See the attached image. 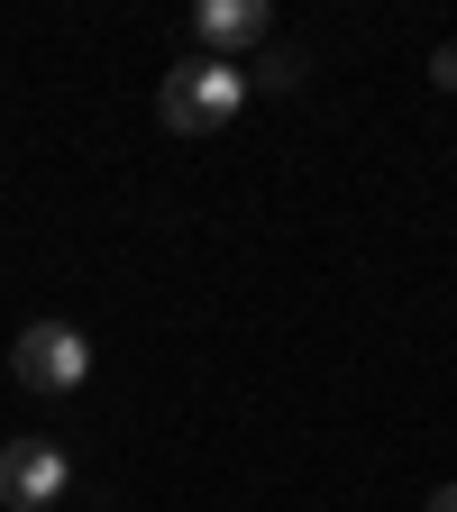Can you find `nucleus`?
Wrapping results in <instances>:
<instances>
[{"label": "nucleus", "instance_id": "3", "mask_svg": "<svg viewBox=\"0 0 457 512\" xmlns=\"http://www.w3.org/2000/svg\"><path fill=\"white\" fill-rule=\"evenodd\" d=\"M74 485L55 439H10L0 448V512H55V494Z\"/></svg>", "mask_w": 457, "mask_h": 512}, {"label": "nucleus", "instance_id": "1", "mask_svg": "<svg viewBox=\"0 0 457 512\" xmlns=\"http://www.w3.org/2000/svg\"><path fill=\"white\" fill-rule=\"evenodd\" d=\"M238 101H247V74H238V64L192 55V64H174V74H165L156 119L174 128V138H211V128H229V119H238Z\"/></svg>", "mask_w": 457, "mask_h": 512}, {"label": "nucleus", "instance_id": "6", "mask_svg": "<svg viewBox=\"0 0 457 512\" xmlns=\"http://www.w3.org/2000/svg\"><path fill=\"white\" fill-rule=\"evenodd\" d=\"M421 512H457V485H439V494H430V503H421Z\"/></svg>", "mask_w": 457, "mask_h": 512}, {"label": "nucleus", "instance_id": "5", "mask_svg": "<svg viewBox=\"0 0 457 512\" xmlns=\"http://www.w3.org/2000/svg\"><path fill=\"white\" fill-rule=\"evenodd\" d=\"M430 83H448V92H457V46H439V55H430Z\"/></svg>", "mask_w": 457, "mask_h": 512}, {"label": "nucleus", "instance_id": "2", "mask_svg": "<svg viewBox=\"0 0 457 512\" xmlns=\"http://www.w3.org/2000/svg\"><path fill=\"white\" fill-rule=\"evenodd\" d=\"M10 366H19L28 394H74V384L92 375V339L64 330V320H28L19 348H10Z\"/></svg>", "mask_w": 457, "mask_h": 512}, {"label": "nucleus", "instance_id": "4", "mask_svg": "<svg viewBox=\"0 0 457 512\" xmlns=\"http://www.w3.org/2000/svg\"><path fill=\"white\" fill-rule=\"evenodd\" d=\"M275 28V10H266V0H202V10H192V37H202V55H238V46H256V37H266Z\"/></svg>", "mask_w": 457, "mask_h": 512}]
</instances>
